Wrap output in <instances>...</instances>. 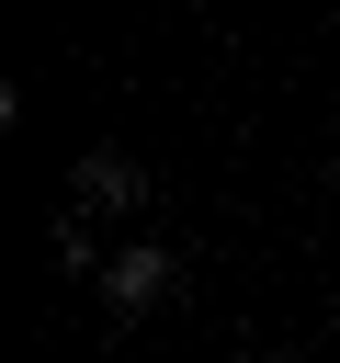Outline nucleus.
Wrapping results in <instances>:
<instances>
[{"mask_svg":"<svg viewBox=\"0 0 340 363\" xmlns=\"http://www.w3.org/2000/svg\"><path fill=\"white\" fill-rule=\"evenodd\" d=\"M102 295H113V318H136V306H170L181 295V261L147 238V250H125V261H102Z\"/></svg>","mask_w":340,"mask_h":363,"instance_id":"f257e3e1","label":"nucleus"},{"mask_svg":"<svg viewBox=\"0 0 340 363\" xmlns=\"http://www.w3.org/2000/svg\"><path fill=\"white\" fill-rule=\"evenodd\" d=\"M79 193H91V204H136L147 182H136V159H125V147H91V159H79Z\"/></svg>","mask_w":340,"mask_h":363,"instance_id":"f03ea898","label":"nucleus"},{"mask_svg":"<svg viewBox=\"0 0 340 363\" xmlns=\"http://www.w3.org/2000/svg\"><path fill=\"white\" fill-rule=\"evenodd\" d=\"M272 363H295V352H272Z\"/></svg>","mask_w":340,"mask_h":363,"instance_id":"7ed1b4c3","label":"nucleus"}]
</instances>
